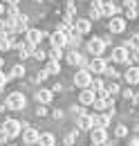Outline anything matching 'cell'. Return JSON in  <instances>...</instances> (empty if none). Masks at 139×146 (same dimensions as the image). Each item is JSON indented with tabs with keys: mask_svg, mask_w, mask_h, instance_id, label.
<instances>
[{
	"mask_svg": "<svg viewBox=\"0 0 139 146\" xmlns=\"http://www.w3.org/2000/svg\"><path fill=\"white\" fill-rule=\"evenodd\" d=\"M103 50H105V43L103 40H101V38H90V40H87V52H90V54H94V56H101L103 54Z\"/></svg>",
	"mask_w": 139,
	"mask_h": 146,
	"instance_id": "277c9868",
	"label": "cell"
},
{
	"mask_svg": "<svg viewBox=\"0 0 139 146\" xmlns=\"http://www.w3.org/2000/svg\"><path fill=\"white\" fill-rule=\"evenodd\" d=\"M50 43H52V47H65L68 45V36L56 29L54 34H50Z\"/></svg>",
	"mask_w": 139,
	"mask_h": 146,
	"instance_id": "5bb4252c",
	"label": "cell"
},
{
	"mask_svg": "<svg viewBox=\"0 0 139 146\" xmlns=\"http://www.w3.org/2000/svg\"><path fill=\"white\" fill-rule=\"evenodd\" d=\"M108 29H110V34H121V32H126V18L112 16L110 23H108Z\"/></svg>",
	"mask_w": 139,
	"mask_h": 146,
	"instance_id": "5b68a950",
	"label": "cell"
},
{
	"mask_svg": "<svg viewBox=\"0 0 139 146\" xmlns=\"http://www.w3.org/2000/svg\"><path fill=\"white\" fill-rule=\"evenodd\" d=\"M123 79L130 83V86H135V83H139V68H135V65H130L128 70H126V74H123Z\"/></svg>",
	"mask_w": 139,
	"mask_h": 146,
	"instance_id": "ac0fdd59",
	"label": "cell"
},
{
	"mask_svg": "<svg viewBox=\"0 0 139 146\" xmlns=\"http://www.w3.org/2000/svg\"><path fill=\"white\" fill-rule=\"evenodd\" d=\"M79 133H81V130H74V133H70L68 137H65V144H72V146H74V142H76V137H79Z\"/></svg>",
	"mask_w": 139,
	"mask_h": 146,
	"instance_id": "4dcf8cb0",
	"label": "cell"
},
{
	"mask_svg": "<svg viewBox=\"0 0 139 146\" xmlns=\"http://www.w3.org/2000/svg\"><path fill=\"white\" fill-rule=\"evenodd\" d=\"M101 14L108 16V18H112V16H117V14H119V7H117L115 2H110V0H108V2L101 5Z\"/></svg>",
	"mask_w": 139,
	"mask_h": 146,
	"instance_id": "d6986e66",
	"label": "cell"
},
{
	"mask_svg": "<svg viewBox=\"0 0 139 146\" xmlns=\"http://www.w3.org/2000/svg\"><path fill=\"white\" fill-rule=\"evenodd\" d=\"M76 126H79V130H92L94 128V124H92V115H79V121H76Z\"/></svg>",
	"mask_w": 139,
	"mask_h": 146,
	"instance_id": "2e32d148",
	"label": "cell"
},
{
	"mask_svg": "<svg viewBox=\"0 0 139 146\" xmlns=\"http://www.w3.org/2000/svg\"><path fill=\"white\" fill-rule=\"evenodd\" d=\"M45 36H47V34H45L43 29H27V32H25V40L32 43V45H38Z\"/></svg>",
	"mask_w": 139,
	"mask_h": 146,
	"instance_id": "52a82bcc",
	"label": "cell"
},
{
	"mask_svg": "<svg viewBox=\"0 0 139 146\" xmlns=\"http://www.w3.org/2000/svg\"><path fill=\"white\" fill-rule=\"evenodd\" d=\"M97 99V92L90 90V88H83L81 90V94H79V101L83 104V106H92V101Z\"/></svg>",
	"mask_w": 139,
	"mask_h": 146,
	"instance_id": "9a60e30c",
	"label": "cell"
},
{
	"mask_svg": "<svg viewBox=\"0 0 139 146\" xmlns=\"http://www.w3.org/2000/svg\"><path fill=\"white\" fill-rule=\"evenodd\" d=\"M7 81H9V74H5L2 70H0V90H2L5 86H7Z\"/></svg>",
	"mask_w": 139,
	"mask_h": 146,
	"instance_id": "d6a6232c",
	"label": "cell"
},
{
	"mask_svg": "<svg viewBox=\"0 0 139 146\" xmlns=\"http://www.w3.org/2000/svg\"><path fill=\"white\" fill-rule=\"evenodd\" d=\"M90 137H92V144H105V142H108L105 128H92V130H90Z\"/></svg>",
	"mask_w": 139,
	"mask_h": 146,
	"instance_id": "8fae6325",
	"label": "cell"
},
{
	"mask_svg": "<svg viewBox=\"0 0 139 146\" xmlns=\"http://www.w3.org/2000/svg\"><path fill=\"white\" fill-rule=\"evenodd\" d=\"M23 76H25V65H14L9 72V79H23Z\"/></svg>",
	"mask_w": 139,
	"mask_h": 146,
	"instance_id": "d4e9b609",
	"label": "cell"
},
{
	"mask_svg": "<svg viewBox=\"0 0 139 146\" xmlns=\"http://www.w3.org/2000/svg\"><path fill=\"white\" fill-rule=\"evenodd\" d=\"M5 2H7V5H18L20 0H5Z\"/></svg>",
	"mask_w": 139,
	"mask_h": 146,
	"instance_id": "f6af8a7d",
	"label": "cell"
},
{
	"mask_svg": "<svg viewBox=\"0 0 139 146\" xmlns=\"http://www.w3.org/2000/svg\"><path fill=\"white\" fill-rule=\"evenodd\" d=\"M126 47H128V50H139V34H132V36L128 38Z\"/></svg>",
	"mask_w": 139,
	"mask_h": 146,
	"instance_id": "4316f807",
	"label": "cell"
},
{
	"mask_svg": "<svg viewBox=\"0 0 139 146\" xmlns=\"http://www.w3.org/2000/svg\"><path fill=\"white\" fill-rule=\"evenodd\" d=\"M65 58H68V63H70V65H83V68H85V61H83V56L79 54L76 50L68 52V56H65Z\"/></svg>",
	"mask_w": 139,
	"mask_h": 146,
	"instance_id": "44dd1931",
	"label": "cell"
},
{
	"mask_svg": "<svg viewBox=\"0 0 139 146\" xmlns=\"http://www.w3.org/2000/svg\"><path fill=\"white\" fill-rule=\"evenodd\" d=\"M38 137H40V133L32 126H27L23 130V142H25V144H38Z\"/></svg>",
	"mask_w": 139,
	"mask_h": 146,
	"instance_id": "9c48e42d",
	"label": "cell"
},
{
	"mask_svg": "<svg viewBox=\"0 0 139 146\" xmlns=\"http://www.w3.org/2000/svg\"><path fill=\"white\" fill-rule=\"evenodd\" d=\"M52 115H54V119H61V117H63V110H54Z\"/></svg>",
	"mask_w": 139,
	"mask_h": 146,
	"instance_id": "b9f144b4",
	"label": "cell"
},
{
	"mask_svg": "<svg viewBox=\"0 0 139 146\" xmlns=\"http://www.w3.org/2000/svg\"><path fill=\"white\" fill-rule=\"evenodd\" d=\"M137 14H139V7H137Z\"/></svg>",
	"mask_w": 139,
	"mask_h": 146,
	"instance_id": "681fc988",
	"label": "cell"
},
{
	"mask_svg": "<svg viewBox=\"0 0 139 146\" xmlns=\"http://www.w3.org/2000/svg\"><path fill=\"white\" fill-rule=\"evenodd\" d=\"M2 14H5V5L0 2V16H2Z\"/></svg>",
	"mask_w": 139,
	"mask_h": 146,
	"instance_id": "bcb514c9",
	"label": "cell"
},
{
	"mask_svg": "<svg viewBox=\"0 0 139 146\" xmlns=\"http://www.w3.org/2000/svg\"><path fill=\"white\" fill-rule=\"evenodd\" d=\"M7 139H9V135L5 130H0V144H7Z\"/></svg>",
	"mask_w": 139,
	"mask_h": 146,
	"instance_id": "ab89813d",
	"label": "cell"
},
{
	"mask_svg": "<svg viewBox=\"0 0 139 146\" xmlns=\"http://www.w3.org/2000/svg\"><path fill=\"white\" fill-rule=\"evenodd\" d=\"M34 50H36V45H32V43H27V40H25V43L18 47V56L25 61V58H29V56L34 54Z\"/></svg>",
	"mask_w": 139,
	"mask_h": 146,
	"instance_id": "ffe728a7",
	"label": "cell"
},
{
	"mask_svg": "<svg viewBox=\"0 0 139 146\" xmlns=\"http://www.w3.org/2000/svg\"><path fill=\"white\" fill-rule=\"evenodd\" d=\"M132 94H135V92L130 90V88H128V90H123V97H126V99H128V101H130V99H132Z\"/></svg>",
	"mask_w": 139,
	"mask_h": 146,
	"instance_id": "60d3db41",
	"label": "cell"
},
{
	"mask_svg": "<svg viewBox=\"0 0 139 146\" xmlns=\"http://www.w3.org/2000/svg\"><path fill=\"white\" fill-rule=\"evenodd\" d=\"M112 61H115V63H130L128 47H115V50H112Z\"/></svg>",
	"mask_w": 139,
	"mask_h": 146,
	"instance_id": "8992f818",
	"label": "cell"
},
{
	"mask_svg": "<svg viewBox=\"0 0 139 146\" xmlns=\"http://www.w3.org/2000/svg\"><path fill=\"white\" fill-rule=\"evenodd\" d=\"M20 11H18V5H9L7 7V16H18Z\"/></svg>",
	"mask_w": 139,
	"mask_h": 146,
	"instance_id": "1f68e13d",
	"label": "cell"
},
{
	"mask_svg": "<svg viewBox=\"0 0 139 146\" xmlns=\"http://www.w3.org/2000/svg\"><path fill=\"white\" fill-rule=\"evenodd\" d=\"M47 54H50V61H61L63 58V47H52Z\"/></svg>",
	"mask_w": 139,
	"mask_h": 146,
	"instance_id": "484cf974",
	"label": "cell"
},
{
	"mask_svg": "<svg viewBox=\"0 0 139 146\" xmlns=\"http://www.w3.org/2000/svg\"><path fill=\"white\" fill-rule=\"evenodd\" d=\"M101 5H103V2H101V0H92V5H90V18H101V16H103V14H101Z\"/></svg>",
	"mask_w": 139,
	"mask_h": 146,
	"instance_id": "7402d4cb",
	"label": "cell"
},
{
	"mask_svg": "<svg viewBox=\"0 0 139 146\" xmlns=\"http://www.w3.org/2000/svg\"><path fill=\"white\" fill-rule=\"evenodd\" d=\"M65 146H72V144H65Z\"/></svg>",
	"mask_w": 139,
	"mask_h": 146,
	"instance_id": "f907efd6",
	"label": "cell"
},
{
	"mask_svg": "<svg viewBox=\"0 0 139 146\" xmlns=\"http://www.w3.org/2000/svg\"><path fill=\"white\" fill-rule=\"evenodd\" d=\"M72 112L79 117V115H83V112H85V108H81V106H74V108H72Z\"/></svg>",
	"mask_w": 139,
	"mask_h": 146,
	"instance_id": "f35d334b",
	"label": "cell"
},
{
	"mask_svg": "<svg viewBox=\"0 0 139 146\" xmlns=\"http://www.w3.org/2000/svg\"><path fill=\"white\" fill-rule=\"evenodd\" d=\"M32 56H36L38 61H43V58L47 56V52H43V50H34V54H32Z\"/></svg>",
	"mask_w": 139,
	"mask_h": 146,
	"instance_id": "836d02e7",
	"label": "cell"
},
{
	"mask_svg": "<svg viewBox=\"0 0 139 146\" xmlns=\"http://www.w3.org/2000/svg\"><path fill=\"white\" fill-rule=\"evenodd\" d=\"M135 135H137V137H139V126H135Z\"/></svg>",
	"mask_w": 139,
	"mask_h": 146,
	"instance_id": "7dc6e473",
	"label": "cell"
},
{
	"mask_svg": "<svg viewBox=\"0 0 139 146\" xmlns=\"http://www.w3.org/2000/svg\"><path fill=\"white\" fill-rule=\"evenodd\" d=\"M130 101H132L135 106H139V94H132V99H130Z\"/></svg>",
	"mask_w": 139,
	"mask_h": 146,
	"instance_id": "ee69618b",
	"label": "cell"
},
{
	"mask_svg": "<svg viewBox=\"0 0 139 146\" xmlns=\"http://www.w3.org/2000/svg\"><path fill=\"white\" fill-rule=\"evenodd\" d=\"M90 81H92V74H90L87 68H83L74 74V86L76 88H90Z\"/></svg>",
	"mask_w": 139,
	"mask_h": 146,
	"instance_id": "3957f363",
	"label": "cell"
},
{
	"mask_svg": "<svg viewBox=\"0 0 139 146\" xmlns=\"http://www.w3.org/2000/svg\"><path fill=\"white\" fill-rule=\"evenodd\" d=\"M105 74H108V76H112V79H117V76H119V72H117L115 68H105Z\"/></svg>",
	"mask_w": 139,
	"mask_h": 146,
	"instance_id": "e575fe53",
	"label": "cell"
},
{
	"mask_svg": "<svg viewBox=\"0 0 139 146\" xmlns=\"http://www.w3.org/2000/svg\"><path fill=\"white\" fill-rule=\"evenodd\" d=\"M50 90H52V92H61V90H63V86H61V83H56V86H54V88H50Z\"/></svg>",
	"mask_w": 139,
	"mask_h": 146,
	"instance_id": "7bdbcfd3",
	"label": "cell"
},
{
	"mask_svg": "<svg viewBox=\"0 0 139 146\" xmlns=\"http://www.w3.org/2000/svg\"><path fill=\"white\" fill-rule=\"evenodd\" d=\"M112 121V112H105V115H92V124L94 128H108Z\"/></svg>",
	"mask_w": 139,
	"mask_h": 146,
	"instance_id": "ba28073f",
	"label": "cell"
},
{
	"mask_svg": "<svg viewBox=\"0 0 139 146\" xmlns=\"http://www.w3.org/2000/svg\"><path fill=\"white\" fill-rule=\"evenodd\" d=\"M36 115H38V117H45V115H47V108H43V104H40V108H36Z\"/></svg>",
	"mask_w": 139,
	"mask_h": 146,
	"instance_id": "74e56055",
	"label": "cell"
},
{
	"mask_svg": "<svg viewBox=\"0 0 139 146\" xmlns=\"http://www.w3.org/2000/svg\"><path fill=\"white\" fill-rule=\"evenodd\" d=\"M115 135H117V137H126V135H128V126L119 124V126L115 128Z\"/></svg>",
	"mask_w": 139,
	"mask_h": 146,
	"instance_id": "f546056e",
	"label": "cell"
},
{
	"mask_svg": "<svg viewBox=\"0 0 139 146\" xmlns=\"http://www.w3.org/2000/svg\"><path fill=\"white\" fill-rule=\"evenodd\" d=\"M105 88V83L101 81V79H92L90 81V90H94V92H101Z\"/></svg>",
	"mask_w": 139,
	"mask_h": 146,
	"instance_id": "83f0119b",
	"label": "cell"
},
{
	"mask_svg": "<svg viewBox=\"0 0 139 146\" xmlns=\"http://www.w3.org/2000/svg\"><path fill=\"white\" fill-rule=\"evenodd\" d=\"M38 144H40V146H54V144H56V139H54L52 133H40V137H38Z\"/></svg>",
	"mask_w": 139,
	"mask_h": 146,
	"instance_id": "603a6c76",
	"label": "cell"
},
{
	"mask_svg": "<svg viewBox=\"0 0 139 146\" xmlns=\"http://www.w3.org/2000/svg\"><path fill=\"white\" fill-rule=\"evenodd\" d=\"M45 72H47V74H58V72H61V61H47Z\"/></svg>",
	"mask_w": 139,
	"mask_h": 146,
	"instance_id": "cb8c5ba5",
	"label": "cell"
},
{
	"mask_svg": "<svg viewBox=\"0 0 139 146\" xmlns=\"http://www.w3.org/2000/svg\"><path fill=\"white\" fill-rule=\"evenodd\" d=\"M47 76H50V74L45 72V70H40V72L36 74V81H45V79H47Z\"/></svg>",
	"mask_w": 139,
	"mask_h": 146,
	"instance_id": "8d00e7d4",
	"label": "cell"
},
{
	"mask_svg": "<svg viewBox=\"0 0 139 146\" xmlns=\"http://www.w3.org/2000/svg\"><path fill=\"white\" fill-rule=\"evenodd\" d=\"M130 61L139 63V50H130Z\"/></svg>",
	"mask_w": 139,
	"mask_h": 146,
	"instance_id": "d590c367",
	"label": "cell"
},
{
	"mask_svg": "<svg viewBox=\"0 0 139 146\" xmlns=\"http://www.w3.org/2000/svg\"><path fill=\"white\" fill-rule=\"evenodd\" d=\"M5 106L9 110H23L27 106V99H25L23 92H11V94L7 97V101H5Z\"/></svg>",
	"mask_w": 139,
	"mask_h": 146,
	"instance_id": "6da1fadb",
	"label": "cell"
},
{
	"mask_svg": "<svg viewBox=\"0 0 139 146\" xmlns=\"http://www.w3.org/2000/svg\"><path fill=\"white\" fill-rule=\"evenodd\" d=\"M2 65H5V58H2V56H0V68H2Z\"/></svg>",
	"mask_w": 139,
	"mask_h": 146,
	"instance_id": "c3c4849f",
	"label": "cell"
},
{
	"mask_svg": "<svg viewBox=\"0 0 139 146\" xmlns=\"http://www.w3.org/2000/svg\"><path fill=\"white\" fill-rule=\"evenodd\" d=\"M2 130H5L9 137H18V135L23 133V121H18V119H5Z\"/></svg>",
	"mask_w": 139,
	"mask_h": 146,
	"instance_id": "7a4b0ae2",
	"label": "cell"
},
{
	"mask_svg": "<svg viewBox=\"0 0 139 146\" xmlns=\"http://www.w3.org/2000/svg\"><path fill=\"white\" fill-rule=\"evenodd\" d=\"M27 29H29V18H27L25 14H18L16 16V29H14V32L23 34V32H27Z\"/></svg>",
	"mask_w": 139,
	"mask_h": 146,
	"instance_id": "e0dca14e",
	"label": "cell"
},
{
	"mask_svg": "<svg viewBox=\"0 0 139 146\" xmlns=\"http://www.w3.org/2000/svg\"><path fill=\"white\" fill-rule=\"evenodd\" d=\"M105 90H108L110 97H117V94L121 92V88H119V83H108V86H105Z\"/></svg>",
	"mask_w": 139,
	"mask_h": 146,
	"instance_id": "f1b7e54d",
	"label": "cell"
},
{
	"mask_svg": "<svg viewBox=\"0 0 139 146\" xmlns=\"http://www.w3.org/2000/svg\"><path fill=\"white\" fill-rule=\"evenodd\" d=\"M105 68H108V63H105L101 56H94V58L90 61V65H87V70H90V72H97V74L105 72Z\"/></svg>",
	"mask_w": 139,
	"mask_h": 146,
	"instance_id": "30bf717a",
	"label": "cell"
},
{
	"mask_svg": "<svg viewBox=\"0 0 139 146\" xmlns=\"http://www.w3.org/2000/svg\"><path fill=\"white\" fill-rule=\"evenodd\" d=\"M74 29H76L81 36H83V34H90V29H92V23H90L87 18H76V20H74Z\"/></svg>",
	"mask_w": 139,
	"mask_h": 146,
	"instance_id": "4fadbf2b",
	"label": "cell"
},
{
	"mask_svg": "<svg viewBox=\"0 0 139 146\" xmlns=\"http://www.w3.org/2000/svg\"><path fill=\"white\" fill-rule=\"evenodd\" d=\"M34 97H36V101H38V104H43V106H45V104H50V101L54 99V92L47 90V88H40V90H36Z\"/></svg>",
	"mask_w": 139,
	"mask_h": 146,
	"instance_id": "7c38bea8",
	"label": "cell"
}]
</instances>
